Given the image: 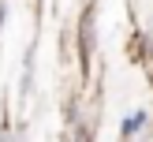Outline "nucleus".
Segmentation results:
<instances>
[{"label":"nucleus","instance_id":"obj_2","mask_svg":"<svg viewBox=\"0 0 153 142\" xmlns=\"http://www.w3.org/2000/svg\"><path fill=\"white\" fill-rule=\"evenodd\" d=\"M0 22H4V7H0Z\"/></svg>","mask_w":153,"mask_h":142},{"label":"nucleus","instance_id":"obj_1","mask_svg":"<svg viewBox=\"0 0 153 142\" xmlns=\"http://www.w3.org/2000/svg\"><path fill=\"white\" fill-rule=\"evenodd\" d=\"M142 123H146V112H131V116H127V123H123V135H134Z\"/></svg>","mask_w":153,"mask_h":142}]
</instances>
